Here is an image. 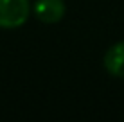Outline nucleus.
Masks as SVG:
<instances>
[{"label":"nucleus","instance_id":"3","mask_svg":"<svg viewBox=\"0 0 124 122\" xmlns=\"http://www.w3.org/2000/svg\"><path fill=\"white\" fill-rule=\"evenodd\" d=\"M104 68L110 75L124 79V40L112 45L104 54Z\"/></svg>","mask_w":124,"mask_h":122},{"label":"nucleus","instance_id":"2","mask_svg":"<svg viewBox=\"0 0 124 122\" xmlns=\"http://www.w3.org/2000/svg\"><path fill=\"white\" fill-rule=\"evenodd\" d=\"M36 18L43 23H58L63 20L67 6L63 0H36L32 6Z\"/></svg>","mask_w":124,"mask_h":122},{"label":"nucleus","instance_id":"1","mask_svg":"<svg viewBox=\"0 0 124 122\" xmlns=\"http://www.w3.org/2000/svg\"><path fill=\"white\" fill-rule=\"evenodd\" d=\"M31 4L29 0H0V27L18 29L27 22Z\"/></svg>","mask_w":124,"mask_h":122}]
</instances>
